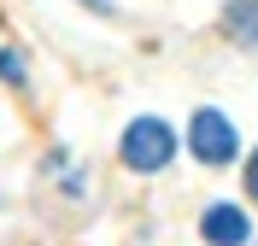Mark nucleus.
Returning a JSON list of instances; mask_svg holds the SVG:
<instances>
[{
  "label": "nucleus",
  "instance_id": "f257e3e1",
  "mask_svg": "<svg viewBox=\"0 0 258 246\" xmlns=\"http://www.w3.org/2000/svg\"><path fill=\"white\" fill-rule=\"evenodd\" d=\"M170 152H176V135H170V123H159V117H135V123L123 129V164L141 170V176L164 170Z\"/></svg>",
  "mask_w": 258,
  "mask_h": 246
},
{
  "label": "nucleus",
  "instance_id": "f03ea898",
  "mask_svg": "<svg viewBox=\"0 0 258 246\" xmlns=\"http://www.w3.org/2000/svg\"><path fill=\"white\" fill-rule=\"evenodd\" d=\"M188 147H194L200 164H229L241 141H235V123H229L223 112H211V106H206V112H194V123H188Z\"/></svg>",
  "mask_w": 258,
  "mask_h": 246
},
{
  "label": "nucleus",
  "instance_id": "7ed1b4c3",
  "mask_svg": "<svg viewBox=\"0 0 258 246\" xmlns=\"http://www.w3.org/2000/svg\"><path fill=\"white\" fill-rule=\"evenodd\" d=\"M246 211L241 205H211L206 217H200V234H206L211 246H246Z\"/></svg>",
  "mask_w": 258,
  "mask_h": 246
},
{
  "label": "nucleus",
  "instance_id": "20e7f679",
  "mask_svg": "<svg viewBox=\"0 0 258 246\" xmlns=\"http://www.w3.org/2000/svg\"><path fill=\"white\" fill-rule=\"evenodd\" d=\"M229 35L235 41H246V47H258V0H229Z\"/></svg>",
  "mask_w": 258,
  "mask_h": 246
},
{
  "label": "nucleus",
  "instance_id": "39448f33",
  "mask_svg": "<svg viewBox=\"0 0 258 246\" xmlns=\"http://www.w3.org/2000/svg\"><path fill=\"white\" fill-rule=\"evenodd\" d=\"M0 76H6V82H24V59H18V53H0Z\"/></svg>",
  "mask_w": 258,
  "mask_h": 246
},
{
  "label": "nucleus",
  "instance_id": "423d86ee",
  "mask_svg": "<svg viewBox=\"0 0 258 246\" xmlns=\"http://www.w3.org/2000/svg\"><path fill=\"white\" fill-rule=\"evenodd\" d=\"M246 194L258 199V152H252V158H246Z\"/></svg>",
  "mask_w": 258,
  "mask_h": 246
},
{
  "label": "nucleus",
  "instance_id": "0eeeda50",
  "mask_svg": "<svg viewBox=\"0 0 258 246\" xmlns=\"http://www.w3.org/2000/svg\"><path fill=\"white\" fill-rule=\"evenodd\" d=\"M82 6H88V12H112V0H82Z\"/></svg>",
  "mask_w": 258,
  "mask_h": 246
}]
</instances>
